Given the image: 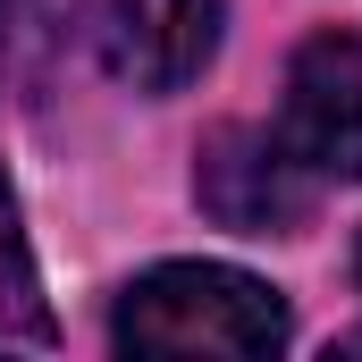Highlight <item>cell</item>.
I'll use <instances>...</instances> for the list:
<instances>
[{
  "mask_svg": "<svg viewBox=\"0 0 362 362\" xmlns=\"http://www.w3.org/2000/svg\"><path fill=\"white\" fill-rule=\"evenodd\" d=\"M110 337L127 354H228L262 362L286 346V303L262 278L219 270V262H160L118 295Z\"/></svg>",
  "mask_w": 362,
  "mask_h": 362,
  "instance_id": "1",
  "label": "cell"
},
{
  "mask_svg": "<svg viewBox=\"0 0 362 362\" xmlns=\"http://www.w3.org/2000/svg\"><path fill=\"white\" fill-rule=\"evenodd\" d=\"M278 144L312 177H362V34H312L295 51Z\"/></svg>",
  "mask_w": 362,
  "mask_h": 362,
  "instance_id": "2",
  "label": "cell"
},
{
  "mask_svg": "<svg viewBox=\"0 0 362 362\" xmlns=\"http://www.w3.org/2000/svg\"><path fill=\"white\" fill-rule=\"evenodd\" d=\"M194 194L219 228L236 236H286L303 211H312V169L262 135V127H219L202 135V160H194Z\"/></svg>",
  "mask_w": 362,
  "mask_h": 362,
  "instance_id": "3",
  "label": "cell"
},
{
  "mask_svg": "<svg viewBox=\"0 0 362 362\" xmlns=\"http://www.w3.org/2000/svg\"><path fill=\"white\" fill-rule=\"evenodd\" d=\"M228 0H93V42L135 93H177L211 68Z\"/></svg>",
  "mask_w": 362,
  "mask_h": 362,
  "instance_id": "4",
  "label": "cell"
},
{
  "mask_svg": "<svg viewBox=\"0 0 362 362\" xmlns=\"http://www.w3.org/2000/svg\"><path fill=\"white\" fill-rule=\"evenodd\" d=\"M68 17H76V0H0V76L25 93V101H42L51 76H59Z\"/></svg>",
  "mask_w": 362,
  "mask_h": 362,
  "instance_id": "5",
  "label": "cell"
},
{
  "mask_svg": "<svg viewBox=\"0 0 362 362\" xmlns=\"http://www.w3.org/2000/svg\"><path fill=\"white\" fill-rule=\"evenodd\" d=\"M0 337H51V312H42V278H34V253H25V228H17V202H8V177H0Z\"/></svg>",
  "mask_w": 362,
  "mask_h": 362,
  "instance_id": "6",
  "label": "cell"
}]
</instances>
